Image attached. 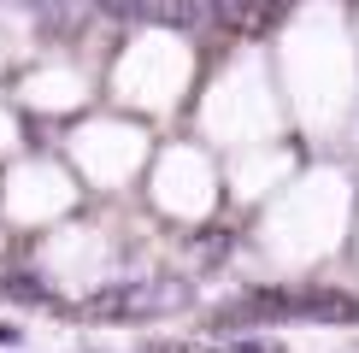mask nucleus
Returning <instances> with one entry per match:
<instances>
[{
    "instance_id": "nucleus-1",
    "label": "nucleus",
    "mask_w": 359,
    "mask_h": 353,
    "mask_svg": "<svg viewBox=\"0 0 359 353\" xmlns=\"http://www.w3.org/2000/svg\"><path fill=\"white\" fill-rule=\"evenodd\" d=\"M88 306L107 312V318H159V312L189 306V283H177V277H159V283H124L112 294H95Z\"/></svg>"
},
{
    "instance_id": "nucleus-2",
    "label": "nucleus",
    "mask_w": 359,
    "mask_h": 353,
    "mask_svg": "<svg viewBox=\"0 0 359 353\" xmlns=\"http://www.w3.org/2000/svg\"><path fill=\"white\" fill-rule=\"evenodd\" d=\"M206 6V24H224V29H236V36H259L265 24L277 18V0H201Z\"/></svg>"
},
{
    "instance_id": "nucleus-3",
    "label": "nucleus",
    "mask_w": 359,
    "mask_h": 353,
    "mask_svg": "<svg viewBox=\"0 0 359 353\" xmlns=\"http://www.w3.org/2000/svg\"><path fill=\"white\" fill-rule=\"evenodd\" d=\"M277 6H289V0H277Z\"/></svg>"
}]
</instances>
